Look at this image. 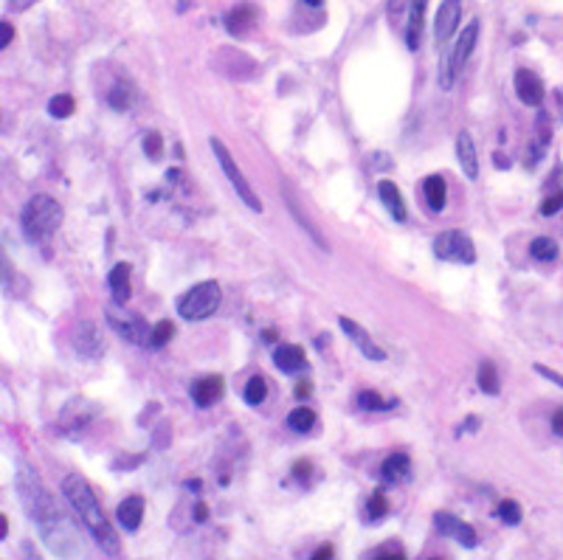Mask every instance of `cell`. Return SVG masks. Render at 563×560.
I'll return each instance as SVG.
<instances>
[{
    "label": "cell",
    "instance_id": "obj_13",
    "mask_svg": "<svg viewBox=\"0 0 563 560\" xmlns=\"http://www.w3.org/2000/svg\"><path fill=\"white\" fill-rule=\"evenodd\" d=\"M273 363L279 371H285V375H296V371H301L307 366V357H304V349L299 343H282L273 352Z\"/></svg>",
    "mask_w": 563,
    "mask_h": 560
},
{
    "label": "cell",
    "instance_id": "obj_7",
    "mask_svg": "<svg viewBox=\"0 0 563 560\" xmlns=\"http://www.w3.org/2000/svg\"><path fill=\"white\" fill-rule=\"evenodd\" d=\"M434 254L437 259L442 262H456V265H473L476 262V248H473V240L465 234V231H442L437 240H434Z\"/></svg>",
    "mask_w": 563,
    "mask_h": 560
},
{
    "label": "cell",
    "instance_id": "obj_25",
    "mask_svg": "<svg viewBox=\"0 0 563 560\" xmlns=\"http://www.w3.org/2000/svg\"><path fill=\"white\" fill-rule=\"evenodd\" d=\"M529 257L535 262H555L557 259V243L552 237H535L529 243Z\"/></svg>",
    "mask_w": 563,
    "mask_h": 560
},
{
    "label": "cell",
    "instance_id": "obj_45",
    "mask_svg": "<svg viewBox=\"0 0 563 560\" xmlns=\"http://www.w3.org/2000/svg\"><path fill=\"white\" fill-rule=\"evenodd\" d=\"M262 338H265V343H273V341H276V329H265Z\"/></svg>",
    "mask_w": 563,
    "mask_h": 560
},
{
    "label": "cell",
    "instance_id": "obj_42",
    "mask_svg": "<svg viewBox=\"0 0 563 560\" xmlns=\"http://www.w3.org/2000/svg\"><path fill=\"white\" fill-rule=\"evenodd\" d=\"M206 518H209V507H206L203 501H198V504H195V521H201V524H203Z\"/></svg>",
    "mask_w": 563,
    "mask_h": 560
},
{
    "label": "cell",
    "instance_id": "obj_27",
    "mask_svg": "<svg viewBox=\"0 0 563 560\" xmlns=\"http://www.w3.org/2000/svg\"><path fill=\"white\" fill-rule=\"evenodd\" d=\"M479 389H482L484 395H498V392H501L498 371H496V366H493L490 360H484V363L479 366Z\"/></svg>",
    "mask_w": 563,
    "mask_h": 560
},
{
    "label": "cell",
    "instance_id": "obj_12",
    "mask_svg": "<svg viewBox=\"0 0 563 560\" xmlns=\"http://www.w3.org/2000/svg\"><path fill=\"white\" fill-rule=\"evenodd\" d=\"M515 93H518V99H521L524 104H529V107H541V104H543V96H546L541 76L532 74V71H527V68H518V71H515Z\"/></svg>",
    "mask_w": 563,
    "mask_h": 560
},
{
    "label": "cell",
    "instance_id": "obj_29",
    "mask_svg": "<svg viewBox=\"0 0 563 560\" xmlns=\"http://www.w3.org/2000/svg\"><path fill=\"white\" fill-rule=\"evenodd\" d=\"M74 110H76V102H74L71 93H57V96L48 102V113H51L54 118H68Z\"/></svg>",
    "mask_w": 563,
    "mask_h": 560
},
{
    "label": "cell",
    "instance_id": "obj_21",
    "mask_svg": "<svg viewBox=\"0 0 563 560\" xmlns=\"http://www.w3.org/2000/svg\"><path fill=\"white\" fill-rule=\"evenodd\" d=\"M254 23H257V9L248 6V4H240V6H234V9L226 15V29H229V34H234V37H243Z\"/></svg>",
    "mask_w": 563,
    "mask_h": 560
},
{
    "label": "cell",
    "instance_id": "obj_39",
    "mask_svg": "<svg viewBox=\"0 0 563 560\" xmlns=\"http://www.w3.org/2000/svg\"><path fill=\"white\" fill-rule=\"evenodd\" d=\"M310 470H313V465H310L307 459L293 465V476H296V479H307V476H310Z\"/></svg>",
    "mask_w": 563,
    "mask_h": 560
},
{
    "label": "cell",
    "instance_id": "obj_10",
    "mask_svg": "<svg viewBox=\"0 0 563 560\" xmlns=\"http://www.w3.org/2000/svg\"><path fill=\"white\" fill-rule=\"evenodd\" d=\"M462 20V0H442L440 12L434 18V37L437 43H448Z\"/></svg>",
    "mask_w": 563,
    "mask_h": 560
},
{
    "label": "cell",
    "instance_id": "obj_23",
    "mask_svg": "<svg viewBox=\"0 0 563 560\" xmlns=\"http://www.w3.org/2000/svg\"><path fill=\"white\" fill-rule=\"evenodd\" d=\"M107 285H110V290H113V299H116L118 304H124V301L130 299V265H127V262L113 265V271H110V276H107Z\"/></svg>",
    "mask_w": 563,
    "mask_h": 560
},
{
    "label": "cell",
    "instance_id": "obj_22",
    "mask_svg": "<svg viewBox=\"0 0 563 560\" xmlns=\"http://www.w3.org/2000/svg\"><path fill=\"white\" fill-rule=\"evenodd\" d=\"M381 473H384V479L386 482H406L409 479V473H412V459H409V453H392V456H386L384 459V467H381Z\"/></svg>",
    "mask_w": 563,
    "mask_h": 560
},
{
    "label": "cell",
    "instance_id": "obj_36",
    "mask_svg": "<svg viewBox=\"0 0 563 560\" xmlns=\"http://www.w3.org/2000/svg\"><path fill=\"white\" fill-rule=\"evenodd\" d=\"M372 557H406V549L400 546V543H395V540H389V543H384V546H378L372 552Z\"/></svg>",
    "mask_w": 563,
    "mask_h": 560
},
{
    "label": "cell",
    "instance_id": "obj_32",
    "mask_svg": "<svg viewBox=\"0 0 563 560\" xmlns=\"http://www.w3.org/2000/svg\"><path fill=\"white\" fill-rule=\"evenodd\" d=\"M175 335V324L172 321H158L155 327H152V338H149V346H155V349H161V346H166L169 343V338Z\"/></svg>",
    "mask_w": 563,
    "mask_h": 560
},
{
    "label": "cell",
    "instance_id": "obj_2",
    "mask_svg": "<svg viewBox=\"0 0 563 560\" xmlns=\"http://www.w3.org/2000/svg\"><path fill=\"white\" fill-rule=\"evenodd\" d=\"M62 496H65V501L71 504L74 515L82 521V526L93 535V540H96L107 554H118V552H121L118 535H116L113 524L107 521V515H104V510H102V504H99L93 487H90L79 473H71V476L62 479Z\"/></svg>",
    "mask_w": 563,
    "mask_h": 560
},
{
    "label": "cell",
    "instance_id": "obj_19",
    "mask_svg": "<svg viewBox=\"0 0 563 560\" xmlns=\"http://www.w3.org/2000/svg\"><path fill=\"white\" fill-rule=\"evenodd\" d=\"M426 6H428V0H412V9H409V29H406V46H409V51H417V48H420L423 23H426Z\"/></svg>",
    "mask_w": 563,
    "mask_h": 560
},
{
    "label": "cell",
    "instance_id": "obj_9",
    "mask_svg": "<svg viewBox=\"0 0 563 560\" xmlns=\"http://www.w3.org/2000/svg\"><path fill=\"white\" fill-rule=\"evenodd\" d=\"M338 327H341V329L349 335V341H352V343H355V346H358V349H360V352L369 357V360H374V363L386 360V352H384L378 343H374V338H372V335H369V332H366L360 324H355L352 318L341 315V318H338Z\"/></svg>",
    "mask_w": 563,
    "mask_h": 560
},
{
    "label": "cell",
    "instance_id": "obj_43",
    "mask_svg": "<svg viewBox=\"0 0 563 560\" xmlns=\"http://www.w3.org/2000/svg\"><path fill=\"white\" fill-rule=\"evenodd\" d=\"M310 392H313V386H310V383H304V381H301V383H296V397H299V400H301V397H310Z\"/></svg>",
    "mask_w": 563,
    "mask_h": 560
},
{
    "label": "cell",
    "instance_id": "obj_26",
    "mask_svg": "<svg viewBox=\"0 0 563 560\" xmlns=\"http://www.w3.org/2000/svg\"><path fill=\"white\" fill-rule=\"evenodd\" d=\"M287 425H290L296 434H304V431H310V428L316 425V411L307 409V406H299V409H293V411L287 414Z\"/></svg>",
    "mask_w": 563,
    "mask_h": 560
},
{
    "label": "cell",
    "instance_id": "obj_18",
    "mask_svg": "<svg viewBox=\"0 0 563 560\" xmlns=\"http://www.w3.org/2000/svg\"><path fill=\"white\" fill-rule=\"evenodd\" d=\"M116 518L127 532H135L141 526V518H144V498L141 496H127L116 507Z\"/></svg>",
    "mask_w": 563,
    "mask_h": 560
},
{
    "label": "cell",
    "instance_id": "obj_40",
    "mask_svg": "<svg viewBox=\"0 0 563 560\" xmlns=\"http://www.w3.org/2000/svg\"><path fill=\"white\" fill-rule=\"evenodd\" d=\"M0 29H4V40H0V46L9 48L12 40H15V29H12V23H0Z\"/></svg>",
    "mask_w": 563,
    "mask_h": 560
},
{
    "label": "cell",
    "instance_id": "obj_33",
    "mask_svg": "<svg viewBox=\"0 0 563 560\" xmlns=\"http://www.w3.org/2000/svg\"><path fill=\"white\" fill-rule=\"evenodd\" d=\"M366 510H369V518H372V521H381V518L389 512V501H386L384 490H374V493L369 496V504H366Z\"/></svg>",
    "mask_w": 563,
    "mask_h": 560
},
{
    "label": "cell",
    "instance_id": "obj_47",
    "mask_svg": "<svg viewBox=\"0 0 563 560\" xmlns=\"http://www.w3.org/2000/svg\"><path fill=\"white\" fill-rule=\"evenodd\" d=\"M304 4H307V6H313V9H318V6L324 4V0H304Z\"/></svg>",
    "mask_w": 563,
    "mask_h": 560
},
{
    "label": "cell",
    "instance_id": "obj_15",
    "mask_svg": "<svg viewBox=\"0 0 563 560\" xmlns=\"http://www.w3.org/2000/svg\"><path fill=\"white\" fill-rule=\"evenodd\" d=\"M456 161L465 172L468 180H476L479 177V155H476V144L468 132H459L456 135Z\"/></svg>",
    "mask_w": 563,
    "mask_h": 560
},
{
    "label": "cell",
    "instance_id": "obj_34",
    "mask_svg": "<svg viewBox=\"0 0 563 560\" xmlns=\"http://www.w3.org/2000/svg\"><path fill=\"white\" fill-rule=\"evenodd\" d=\"M161 149H163V138H161V132H147V135H144V152L155 161V158H161Z\"/></svg>",
    "mask_w": 563,
    "mask_h": 560
},
{
    "label": "cell",
    "instance_id": "obj_11",
    "mask_svg": "<svg viewBox=\"0 0 563 560\" xmlns=\"http://www.w3.org/2000/svg\"><path fill=\"white\" fill-rule=\"evenodd\" d=\"M434 526L442 532V535H451V538H456L462 546H468V549H473L476 543H479V538H476V529L470 526V524H465L462 518H456V515H451V512H437L434 515Z\"/></svg>",
    "mask_w": 563,
    "mask_h": 560
},
{
    "label": "cell",
    "instance_id": "obj_31",
    "mask_svg": "<svg viewBox=\"0 0 563 560\" xmlns=\"http://www.w3.org/2000/svg\"><path fill=\"white\" fill-rule=\"evenodd\" d=\"M496 515L504 521V524H510V526H515V524H521V518H524V512H521V507H518V501H513V498H504L501 504H498V510H496Z\"/></svg>",
    "mask_w": 563,
    "mask_h": 560
},
{
    "label": "cell",
    "instance_id": "obj_28",
    "mask_svg": "<svg viewBox=\"0 0 563 560\" xmlns=\"http://www.w3.org/2000/svg\"><path fill=\"white\" fill-rule=\"evenodd\" d=\"M243 397H245L248 406H259V403H265V397H268V381H265L262 375H254V378L245 383Z\"/></svg>",
    "mask_w": 563,
    "mask_h": 560
},
{
    "label": "cell",
    "instance_id": "obj_1",
    "mask_svg": "<svg viewBox=\"0 0 563 560\" xmlns=\"http://www.w3.org/2000/svg\"><path fill=\"white\" fill-rule=\"evenodd\" d=\"M15 487H18V496H20L23 510H26L29 518L37 524L40 535L46 538V543H48L54 552L65 554V552H68L65 543L71 540V526H68V521H65L60 504L54 501V496H51V493L46 490V484L40 482V476H37L32 467L20 465V467H18V476H15Z\"/></svg>",
    "mask_w": 563,
    "mask_h": 560
},
{
    "label": "cell",
    "instance_id": "obj_16",
    "mask_svg": "<svg viewBox=\"0 0 563 560\" xmlns=\"http://www.w3.org/2000/svg\"><path fill=\"white\" fill-rule=\"evenodd\" d=\"M378 195H381V203L386 206V212H389L398 223H403V220L409 217L406 203H403V195H400V189L395 186V180H381V183H378Z\"/></svg>",
    "mask_w": 563,
    "mask_h": 560
},
{
    "label": "cell",
    "instance_id": "obj_35",
    "mask_svg": "<svg viewBox=\"0 0 563 560\" xmlns=\"http://www.w3.org/2000/svg\"><path fill=\"white\" fill-rule=\"evenodd\" d=\"M560 209H563V189L555 192V195H549V198H543V203H541V214H543V217H552V214H557Z\"/></svg>",
    "mask_w": 563,
    "mask_h": 560
},
{
    "label": "cell",
    "instance_id": "obj_17",
    "mask_svg": "<svg viewBox=\"0 0 563 560\" xmlns=\"http://www.w3.org/2000/svg\"><path fill=\"white\" fill-rule=\"evenodd\" d=\"M76 352L82 355V357H88V360H93V357H99L102 355V341H99V332H96V324H90V321H82L79 324V329H76Z\"/></svg>",
    "mask_w": 563,
    "mask_h": 560
},
{
    "label": "cell",
    "instance_id": "obj_3",
    "mask_svg": "<svg viewBox=\"0 0 563 560\" xmlns=\"http://www.w3.org/2000/svg\"><path fill=\"white\" fill-rule=\"evenodd\" d=\"M20 223H23V234L32 243H43L62 226V206L51 195H34L23 206Z\"/></svg>",
    "mask_w": 563,
    "mask_h": 560
},
{
    "label": "cell",
    "instance_id": "obj_6",
    "mask_svg": "<svg viewBox=\"0 0 563 560\" xmlns=\"http://www.w3.org/2000/svg\"><path fill=\"white\" fill-rule=\"evenodd\" d=\"M212 144V152H215V158L220 161V166H223V172H226V177H229V183H231V189L237 192V198L251 209V212H262V203H259V198H257V192L251 189V183L245 180V175L240 172V166H237V161L231 158V152L226 149V144L220 141V138H212L209 141Z\"/></svg>",
    "mask_w": 563,
    "mask_h": 560
},
{
    "label": "cell",
    "instance_id": "obj_37",
    "mask_svg": "<svg viewBox=\"0 0 563 560\" xmlns=\"http://www.w3.org/2000/svg\"><path fill=\"white\" fill-rule=\"evenodd\" d=\"M535 371H538V375H543L546 381H552L555 386H560V389H563V375H560V371H555V369H549V366H543V363H538V366H535Z\"/></svg>",
    "mask_w": 563,
    "mask_h": 560
},
{
    "label": "cell",
    "instance_id": "obj_24",
    "mask_svg": "<svg viewBox=\"0 0 563 560\" xmlns=\"http://www.w3.org/2000/svg\"><path fill=\"white\" fill-rule=\"evenodd\" d=\"M107 102L116 110H130L135 102V88L130 82H118V85H113V90H107Z\"/></svg>",
    "mask_w": 563,
    "mask_h": 560
},
{
    "label": "cell",
    "instance_id": "obj_8",
    "mask_svg": "<svg viewBox=\"0 0 563 560\" xmlns=\"http://www.w3.org/2000/svg\"><path fill=\"white\" fill-rule=\"evenodd\" d=\"M107 324H110L121 338H127L130 343H138V346H147L149 338H152V329H147V324H144L135 313L118 315L116 310H107Z\"/></svg>",
    "mask_w": 563,
    "mask_h": 560
},
{
    "label": "cell",
    "instance_id": "obj_14",
    "mask_svg": "<svg viewBox=\"0 0 563 560\" xmlns=\"http://www.w3.org/2000/svg\"><path fill=\"white\" fill-rule=\"evenodd\" d=\"M220 397H223V378L220 375H206V378H201V381L192 383V400L201 409L215 406Z\"/></svg>",
    "mask_w": 563,
    "mask_h": 560
},
{
    "label": "cell",
    "instance_id": "obj_41",
    "mask_svg": "<svg viewBox=\"0 0 563 560\" xmlns=\"http://www.w3.org/2000/svg\"><path fill=\"white\" fill-rule=\"evenodd\" d=\"M335 552H332V546H318L316 552H313V560H330Z\"/></svg>",
    "mask_w": 563,
    "mask_h": 560
},
{
    "label": "cell",
    "instance_id": "obj_44",
    "mask_svg": "<svg viewBox=\"0 0 563 560\" xmlns=\"http://www.w3.org/2000/svg\"><path fill=\"white\" fill-rule=\"evenodd\" d=\"M9 535V521H6V515H0V538H6Z\"/></svg>",
    "mask_w": 563,
    "mask_h": 560
},
{
    "label": "cell",
    "instance_id": "obj_46",
    "mask_svg": "<svg viewBox=\"0 0 563 560\" xmlns=\"http://www.w3.org/2000/svg\"><path fill=\"white\" fill-rule=\"evenodd\" d=\"M476 425H479V420H476V417H468V423H465V428H468V431H476Z\"/></svg>",
    "mask_w": 563,
    "mask_h": 560
},
{
    "label": "cell",
    "instance_id": "obj_20",
    "mask_svg": "<svg viewBox=\"0 0 563 560\" xmlns=\"http://www.w3.org/2000/svg\"><path fill=\"white\" fill-rule=\"evenodd\" d=\"M423 195H426V203L431 212H442L445 209V200H448V183L442 175H428L423 180Z\"/></svg>",
    "mask_w": 563,
    "mask_h": 560
},
{
    "label": "cell",
    "instance_id": "obj_4",
    "mask_svg": "<svg viewBox=\"0 0 563 560\" xmlns=\"http://www.w3.org/2000/svg\"><path fill=\"white\" fill-rule=\"evenodd\" d=\"M223 293L217 282H201L177 299V315L186 321H206L220 307Z\"/></svg>",
    "mask_w": 563,
    "mask_h": 560
},
{
    "label": "cell",
    "instance_id": "obj_38",
    "mask_svg": "<svg viewBox=\"0 0 563 560\" xmlns=\"http://www.w3.org/2000/svg\"><path fill=\"white\" fill-rule=\"evenodd\" d=\"M549 425H552V434H557V437H563V406L552 414V420H549Z\"/></svg>",
    "mask_w": 563,
    "mask_h": 560
},
{
    "label": "cell",
    "instance_id": "obj_30",
    "mask_svg": "<svg viewBox=\"0 0 563 560\" xmlns=\"http://www.w3.org/2000/svg\"><path fill=\"white\" fill-rule=\"evenodd\" d=\"M358 406H360L363 411H386V409L395 406V400L386 403L378 392H360V395H358Z\"/></svg>",
    "mask_w": 563,
    "mask_h": 560
},
{
    "label": "cell",
    "instance_id": "obj_5",
    "mask_svg": "<svg viewBox=\"0 0 563 560\" xmlns=\"http://www.w3.org/2000/svg\"><path fill=\"white\" fill-rule=\"evenodd\" d=\"M476 40H479V20H470V23L462 29V34H459L454 51H451V54L445 57V62L440 65V88H442V90H451V88H454L456 74L465 68L468 57L473 54Z\"/></svg>",
    "mask_w": 563,
    "mask_h": 560
}]
</instances>
